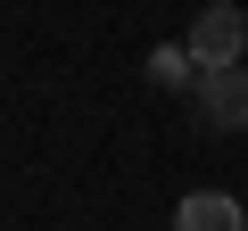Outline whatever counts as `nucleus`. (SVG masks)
Masks as SVG:
<instances>
[{"mask_svg": "<svg viewBox=\"0 0 248 231\" xmlns=\"http://www.w3.org/2000/svg\"><path fill=\"white\" fill-rule=\"evenodd\" d=\"M174 231H248V215H240V198H223V190H190V198L174 206Z\"/></svg>", "mask_w": 248, "mask_h": 231, "instance_id": "3", "label": "nucleus"}, {"mask_svg": "<svg viewBox=\"0 0 248 231\" xmlns=\"http://www.w3.org/2000/svg\"><path fill=\"white\" fill-rule=\"evenodd\" d=\"M240 50H248V17H240V0H207L199 25H190V58H199V74H207V66H240Z\"/></svg>", "mask_w": 248, "mask_h": 231, "instance_id": "1", "label": "nucleus"}, {"mask_svg": "<svg viewBox=\"0 0 248 231\" xmlns=\"http://www.w3.org/2000/svg\"><path fill=\"white\" fill-rule=\"evenodd\" d=\"M190 107H199L207 132H240L248 124V66H207L199 91H190Z\"/></svg>", "mask_w": 248, "mask_h": 231, "instance_id": "2", "label": "nucleus"}, {"mask_svg": "<svg viewBox=\"0 0 248 231\" xmlns=\"http://www.w3.org/2000/svg\"><path fill=\"white\" fill-rule=\"evenodd\" d=\"M149 83H199V58H190V42H166V50H149Z\"/></svg>", "mask_w": 248, "mask_h": 231, "instance_id": "4", "label": "nucleus"}]
</instances>
